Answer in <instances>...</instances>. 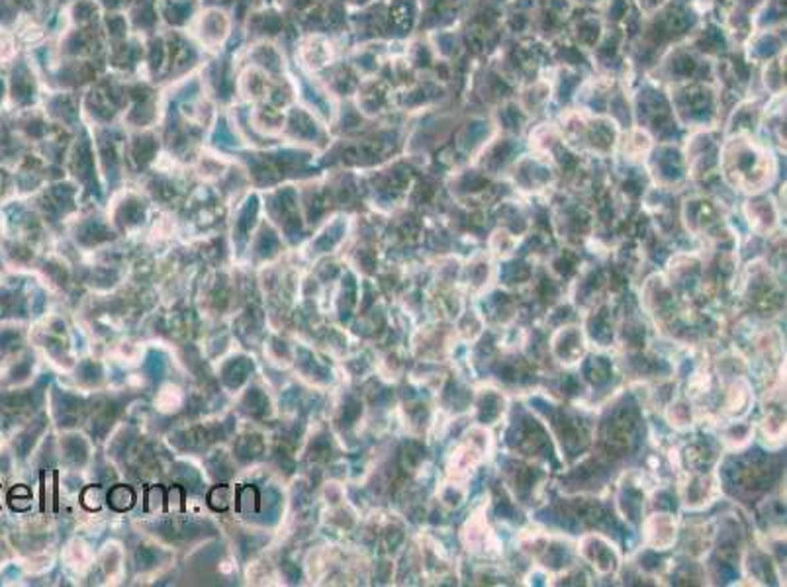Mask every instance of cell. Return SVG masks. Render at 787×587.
<instances>
[{"label": "cell", "instance_id": "obj_3", "mask_svg": "<svg viewBox=\"0 0 787 587\" xmlns=\"http://www.w3.org/2000/svg\"><path fill=\"white\" fill-rule=\"evenodd\" d=\"M490 530L484 525V521H480L478 515L468 521L467 529H464V542H467L468 550H480L482 546L488 548V541L491 539V534H488Z\"/></svg>", "mask_w": 787, "mask_h": 587}, {"label": "cell", "instance_id": "obj_1", "mask_svg": "<svg viewBox=\"0 0 787 587\" xmlns=\"http://www.w3.org/2000/svg\"><path fill=\"white\" fill-rule=\"evenodd\" d=\"M646 539L656 550H666L676 541V523L668 515H654L646 521Z\"/></svg>", "mask_w": 787, "mask_h": 587}, {"label": "cell", "instance_id": "obj_2", "mask_svg": "<svg viewBox=\"0 0 787 587\" xmlns=\"http://www.w3.org/2000/svg\"><path fill=\"white\" fill-rule=\"evenodd\" d=\"M482 460V454L480 449L474 445V440L460 445L453 454H451V462H449V472L453 474L455 478H462L467 476L468 470H472L478 462Z\"/></svg>", "mask_w": 787, "mask_h": 587}]
</instances>
